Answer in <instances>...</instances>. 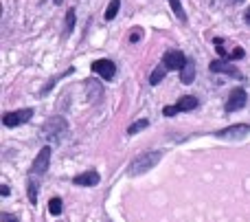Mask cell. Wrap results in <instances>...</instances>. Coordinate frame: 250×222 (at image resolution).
<instances>
[{"label":"cell","mask_w":250,"mask_h":222,"mask_svg":"<svg viewBox=\"0 0 250 222\" xmlns=\"http://www.w3.org/2000/svg\"><path fill=\"white\" fill-rule=\"evenodd\" d=\"M160 158H163V152H158V150H149V152L138 154L127 167L129 176H141V174H145V172H149L154 165H158Z\"/></svg>","instance_id":"6da1fadb"},{"label":"cell","mask_w":250,"mask_h":222,"mask_svg":"<svg viewBox=\"0 0 250 222\" xmlns=\"http://www.w3.org/2000/svg\"><path fill=\"white\" fill-rule=\"evenodd\" d=\"M33 117V110L31 108H22V110H13V112H7L2 117V126L4 128H18L22 123H26Z\"/></svg>","instance_id":"7a4b0ae2"},{"label":"cell","mask_w":250,"mask_h":222,"mask_svg":"<svg viewBox=\"0 0 250 222\" xmlns=\"http://www.w3.org/2000/svg\"><path fill=\"white\" fill-rule=\"evenodd\" d=\"M195 106H198V99H195L193 95H185V97H180V101L178 104H173V106H165V117H173V114H178V112H187V110H193Z\"/></svg>","instance_id":"3957f363"},{"label":"cell","mask_w":250,"mask_h":222,"mask_svg":"<svg viewBox=\"0 0 250 222\" xmlns=\"http://www.w3.org/2000/svg\"><path fill=\"white\" fill-rule=\"evenodd\" d=\"M185 64H187V57H185V53L182 51H167L163 55V66L167 70H182L185 68Z\"/></svg>","instance_id":"277c9868"},{"label":"cell","mask_w":250,"mask_h":222,"mask_svg":"<svg viewBox=\"0 0 250 222\" xmlns=\"http://www.w3.org/2000/svg\"><path fill=\"white\" fill-rule=\"evenodd\" d=\"M48 163H51V148H42L40 150V154L35 156L33 165H31L29 170V176H38V174H44V172L48 170Z\"/></svg>","instance_id":"5b68a950"},{"label":"cell","mask_w":250,"mask_h":222,"mask_svg":"<svg viewBox=\"0 0 250 222\" xmlns=\"http://www.w3.org/2000/svg\"><path fill=\"white\" fill-rule=\"evenodd\" d=\"M42 130H44L42 134L46 136V139H53V136H60L64 130H68V123H66V119H62V117H53L44 123Z\"/></svg>","instance_id":"8992f818"},{"label":"cell","mask_w":250,"mask_h":222,"mask_svg":"<svg viewBox=\"0 0 250 222\" xmlns=\"http://www.w3.org/2000/svg\"><path fill=\"white\" fill-rule=\"evenodd\" d=\"M246 99H248L246 90H244V88H235V90L229 95V101H226L224 110L226 112H235V110H239V108L246 106Z\"/></svg>","instance_id":"52a82bcc"},{"label":"cell","mask_w":250,"mask_h":222,"mask_svg":"<svg viewBox=\"0 0 250 222\" xmlns=\"http://www.w3.org/2000/svg\"><path fill=\"white\" fill-rule=\"evenodd\" d=\"M92 73H97L104 79H112L117 75V66H114L112 60H97L92 62Z\"/></svg>","instance_id":"ba28073f"},{"label":"cell","mask_w":250,"mask_h":222,"mask_svg":"<svg viewBox=\"0 0 250 222\" xmlns=\"http://www.w3.org/2000/svg\"><path fill=\"white\" fill-rule=\"evenodd\" d=\"M250 132V126L246 123H237V126H230V128H224V130H217L215 134L220 139H244Z\"/></svg>","instance_id":"9c48e42d"},{"label":"cell","mask_w":250,"mask_h":222,"mask_svg":"<svg viewBox=\"0 0 250 222\" xmlns=\"http://www.w3.org/2000/svg\"><path fill=\"white\" fill-rule=\"evenodd\" d=\"M73 183L79 185V187H95V185L101 183V176H99V172L88 170V172H83V174H77V176H75Z\"/></svg>","instance_id":"30bf717a"},{"label":"cell","mask_w":250,"mask_h":222,"mask_svg":"<svg viewBox=\"0 0 250 222\" xmlns=\"http://www.w3.org/2000/svg\"><path fill=\"white\" fill-rule=\"evenodd\" d=\"M211 70L213 73H226V75H230V77H235V79H244L242 70H239L237 66L229 64V62H222V60L211 62Z\"/></svg>","instance_id":"8fae6325"},{"label":"cell","mask_w":250,"mask_h":222,"mask_svg":"<svg viewBox=\"0 0 250 222\" xmlns=\"http://www.w3.org/2000/svg\"><path fill=\"white\" fill-rule=\"evenodd\" d=\"M193 79H195V62L193 60H187L185 68L180 70V82L189 86V84H193Z\"/></svg>","instance_id":"7c38bea8"},{"label":"cell","mask_w":250,"mask_h":222,"mask_svg":"<svg viewBox=\"0 0 250 222\" xmlns=\"http://www.w3.org/2000/svg\"><path fill=\"white\" fill-rule=\"evenodd\" d=\"M26 192H29V202H38V192H40V187H38V180H33V176H29V183H26Z\"/></svg>","instance_id":"4fadbf2b"},{"label":"cell","mask_w":250,"mask_h":222,"mask_svg":"<svg viewBox=\"0 0 250 222\" xmlns=\"http://www.w3.org/2000/svg\"><path fill=\"white\" fill-rule=\"evenodd\" d=\"M119 7H121V0H110L108 9H105V16H104L105 20H114L119 13Z\"/></svg>","instance_id":"5bb4252c"},{"label":"cell","mask_w":250,"mask_h":222,"mask_svg":"<svg viewBox=\"0 0 250 222\" xmlns=\"http://www.w3.org/2000/svg\"><path fill=\"white\" fill-rule=\"evenodd\" d=\"M169 4H171V11L176 13L178 20H180V22H187V13H185V9H182L180 0H169Z\"/></svg>","instance_id":"9a60e30c"},{"label":"cell","mask_w":250,"mask_h":222,"mask_svg":"<svg viewBox=\"0 0 250 222\" xmlns=\"http://www.w3.org/2000/svg\"><path fill=\"white\" fill-rule=\"evenodd\" d=\"M147 126H149V121H147V119H141V121L132 123V126L127 128V134H138V132H141V130H145Z\"/></svg>","instance_id":"2e32d148"},{"label":"cell","mask_w":250,"mask_h":222,"mask_svg":"<svg viewBox=\"0 0 250 222\" xmlns=\"http://www.w3.org/2000/svg\"><path fill=\"white\" fill-rule=\"evenodd\" d=\"M165 73H167V68H165V66H160V68H156L154 73H151V77H149V84H151V86H156V84H160V82H163Z\"/></svg>","instance_id":"e0dca14e"},{"label":"cell","mask_w":250,"mask_h":222,"mask_svg":"<svg viewBox=\"0 0 250 222\" xmlns=\"http://www.w3.org/2000/svg\"><path fill=\"white\" fill-rule=\"evenodd\" d=\"M62 209H64V207H62V200H60V198H51V202H48V211H51L53 216H60Z\"/></svg>","instance_id":"ac0fdd59"},{"label":"cell","mask_w":250,"mask_h":222,"mask_svg":"<svg viewBox=\"0 0 250 222\" xmlns=\"http://www.w3.org/2000/svg\"><path fill=\"white\" fill-rule=\"evenodd\" d=\"M73 29H75V9H68V13H66V33H70Z\"/></svg>","instance_id":"d6986e66"},{"label":"cell","mask_w":250,"mask_h":222,"mask_svg":"<svg viewBox=\"0 0 250 222\" xmlns=\"http://www.w3.org/2000/svg\"><path fill=\"white\" fill-rule=\"evenodd\" d=\"M213 42H215L217 55H220V57H226V60H229V55H230V53H226V48H224V44H222V40H220V38H215V40H213Z\"/></svg>","instance_id":"ffe728a7"},{"label":"cell","mask_w":250,"mask_h":222,"mask_svg":"<svg viewBox=\"0 0 250 222\" xmlns=\"http://www.w3.org/2000/svg\"><path fill=\"white\" fill-rule=\"evenodd\" d=\"M244 55H246V53H244V48H242V46H237V48H233V51H230L229 60H242Z\"/></svg>","instance_id":"44dd1931"},{"label":"cell","mask_w":250,"mask_h":222,"mask_svg":"<svg viewBox=\"0 0 250 222\" xmlns=\"http://www.w3.org/2000/svg\"><path fill=\"white\" fill-rule=\"evenodd\" d=\"M141 38H143V31L141 29H134L132 33H129V42H132V44H136Z\"/></svg>","instance_id":"7402d4cb"},{"label":"cell","mask_w":250,"mask_h":222,"mask_svg":"<svg viewBox=\"0 0 250 222\" xmlns=\"http://www.w3.org/2000/svg\"><path fill=\"white\" fill-rule=\"evenodd\" d=\"M0 220H2V222H18V218H13L11 214H2V216H0Z\"/></svg>","instance_id":"603a6c76"},{"label":"cell","mask_w":250,"mask_h":222,"mask_svg":"<svg viewBox=\"0 0 250 222\" xmlns=\"http://www.w3.org/2000/svg\"><path fill=\"white\" fill-rule=\"evenodd\" d=\"M0 194H2V196H7V194H9V187H4V185H2V187H0Z\"/></svg>","instance_id":"cb8c5ba5"},{"label":"cell","mask_w":250,"mask_h":222,"mask_svg":"<svg viewBox=\"0 0 250 222\" xmlns=\"http://www.w3.org/2000/svg\"><path fill=\"white\" fill-rule=\"evenodd\" d=\"M246 24H250V9H246Z\"/></svg>","instance_id":"d4e9b609"},{"label":"cell","mask_w":250,"mask_h":222,"mask_svg":"<svg viewBox=\"0 0 250 222\" xmlns=\"http://www.w3.org/2000/svg\"><path fill=\"white\" fill-rule=\"evenodd\" d=\"M53 2H55V4H62V2H64V0H53Z\"/></svg>","instance_id":"484cf974"},{"label":"cell","mask_w":250,"mask_h":222,"mask_svg":"<svg viewBox=\"0 0 250 222\" xmlns=\"http://www.w3.org/2000/svg\"><path fill=\"white\" fill-rule=\"evenodd\" d=\"M237 2H242V0H237Z\"/></svg>","instance_id":"4316f807"}]
</instances>
